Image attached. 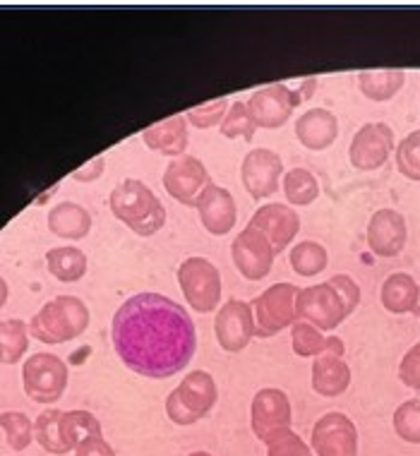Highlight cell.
<instances>
[{"label": "cell", "instance_id": "14", "mask_svg": "<svg viewBox=\"0 0 420 456\" xmlns=\"http://www.w3.org/2000/svg\"><path fill=\"white\" fill-rule=\"evenodd\" d=\"M240 181L253 200H267L277 192L279 183L284 181V161L277 151L267 147L250 150L240 166Z\"/></svg>", "mask_w": 420, "mask_h": 456}, {"label": "cell", "instance_id": "10", "mask_svg": "<svg viewBox=\"0 0 420 456\" xmlns=\"http://www.w3.org/2000/svg\"><path fill=\"white\" fill-rule=\"evenodd\" d=\"M295 315L303 322H310L312 327H318L319 331H332L349 317V313H346V305H343L339 293L334 291L329 281H325L312 283L308 289L298 291Z\"/></svg>", "mask_w": 420, "mask_h": 456}, {"label": "cell", "instance_id": "26", "mask_svg": "<svg viewBox=\"0 0 420 456\" xmlns=\"http://www.w3.org/2000/svg\"><path fill=\"white\" fill-rule=\"evenodd\" d=\"M46 267L58 281L75 283L87 274V255L75 245L53 248L46 252Z\"/></svg>", "mask_w": 420, "mask_h": 456}, {"label": "cell", "instance_id": "29", "mask_svg": "<svg viewBox=\"0 0 420 456\" xmlns=\"http://www.w3.org/2000/svg\"><path fill=\"white\" fill-rule=\"evenodd\" d=\"M291 267L298 276H318L327 269L329 252L318 240H301L291 248Z\"/></svg>", "mask_w": 420, "mask_h": 456}, {"label": "cell", "instance_id": "7", "mask_svg": "<svg viewBox=\"0 0 420 456\" xmlns=\"http://www.w3.org/2000/svg\"><path fill=\"white\" fill-rule=\"evenodd\" d=\"M298 291L301 289L295 283H271L267 291H262L253 300L254 324H257L254 337H274L298 322V315H295Z\"/></svg>", "mask_w": 420, "mask_h": 456}, {"label": "cell", "instance_id": "2", "mask_svg": "<svg viewBox=\"0 0 420 456\" xmlns=\"http://www.w3.org/2000/svg\"><path fill=\"white\" fill-rule=\"evenodd\" d=\"M109 207L116 219L142 238L159 233L166 224V207L161 205V200L147 183L137 178H125L116 185L109 197Z\"/></svg>", "mask_w": 420, "mask_h": 456}, {"label": "cell", "instance_id": "35", "mask_svg": "<svg viewBox=\"0 0 420 456\" xmlns=\"http://www.w3.org/2000/svg\"><path fill=\"white\" fill-rule=\"evenodd\" d=\"M394 433L408 444H420V399H408L394 411Z\"/></svg>", "mask_w": 420, "mask_h": 456}, {"label": "cell", "instance_id": "5", "mask_svg": "<svg viewBox=\"0 0 420 456\" xmlns=\"http://www.w3.org/2000/svg\"><path fill=\"white\" fill-rule=\"evenodd\" d=\"M219 387L206 370L188 372L181 385L166 396V413L175 425H195L212 413Z\"/></svg>", "mask_w": 420, "mask_h": 456}, {"label": "cell", "instance_id": "12", "mask_svg": "<svg viewBox=\"0 0 420 456\" xmlns=\"http://www.w3.org/2000/svg\"><path fill=\"white\" fill-rule=\"evenodd\" d=\"M310 447L315 456H358L356 423L341 411H329L312 428Z\"/></svg>", "mask_w": 420, "mask_h": 456}, {"label": "cell", "instance_id": "23", "mask_svg": "<svg viewBox=\"0 0 420 456\" xmlns=\"http://www.w3.org/2000/svg\"><path fill=\"white\" fill-rule=\"evenodd\" d=\"M51 233L65 240H80L92 231V214L77 202H61L48 212Z\"/></svg>", "mask_w": 420, "mask_h": 456}, {"label": "cell", "instance_id": "9", "mask_svg": "<svg viewBox=\"0 0 420 456\" xmlns=\"http://www.w3.org/2000/svg\"><path fill=\"white\" fill-rule=\"evenodd\" d=\"M22 387L32 402H58L68 387V365L53 354H34L22 365Z\"/></svg>", "mask_w": 420, "mask_h": 456}, {"label": "cell", "instance_id": "8", "mask_svg": "<svg viewBox=\"0 0 420 456\" xmlns=\"http://www.w3.org/2000/svg\"><path fill=\"white\" fill-rule=\"evenodd\" d=\"M291 423H294V409L284 389L264 387L254 394L250 403V428L257 440L270 444L279 435L288 433Z\"/></svg>", "mask_w": 420, "mask_h": 456}, {"label": "cell", "instance_id": "42", "mask_svg": "<svg viewBox=\"0 0 420 456\" xmlns=\"http://www.w3.org/2000/svg\"><path fill=\"white\" fill-rule=\"evenodd\" d=\"M103 166H106V159L103 157H96L92 161L77 168L75 174H72V181H80V183H94L96 178H101L103 174Z\"/></svg>", "mask_w": 420, "mask_h": 456}, {"label": "cell", "instance_id": "3", "mask_svg": "<svg viewBox=\"0 0 420 456\" xmlns=\"http://www.w3.org/2000/svg\"><path fill=\"white\" fill-rule=\"evenodd\" d=\"M89 327V307L77 296H58L48 300L29 320V334L44 344H65Z\"/></svg>", "mask_w": 420, "mask_h": 456}, {"label": "cell", "instance_id": "40", "mask_svg": "<svg viewBox=\"0 0 420 456\" xmlns=\"http://www.w3.org/2000/svg\"><path fill=\"white\" fill-rule=\"evenodd\" d=\"M399 379L411 389L420 392V344L408 348L404 355V361L399 365Z\"/></svg>", "mask_w": 420, "mask_h": 456}, {"label": "cell", "instance_id": "15", "mask_svg": "<svg viewBox=\"0 0 420 456\" xmlns=\"http://www.w3.org/2000/svg\"><path fill=\"white\" fill-rule=\"evenodd\" d=\"M394 150V130L387 123H365L351 140L349 161L358 171H377Z\"/></svg>", "mask_w": 420, "mask_h": 456}, {"label": "cell", "instance_id": "6", "mask_svg": "<svg viewBox=\"0 0 420 456\" xmlns=\"http://www.w3.org/2000/svg\"><path fill=\"white\" fill-rule=\"evenodd\" d=\"M178 283L185 300L199 315L214 313L222 303V272L206 257H188L178 267Z\"/></svg>", "mask_w": 420, "mask_h": 456}, {"label": "cell", "instance_id": "27", "mask_svg": "<svg viewBox=\"0 0 420 456\" xmlns=\"http://www.w3.org/2000/svg\"><path fill=\"white\" fill-rule=\"evenodd\" d=\"M61 433H63V440L68 447L77 449L82 442L92 440V437H101V423L89 411H63Z\"/></svg>", "mask_w": 420, "mask_h": 456}, {"label": "cell", "instance_id": "32", "mask_svg": "<svg viewBox=\"0 0 420 456\" xmlns=\"http://www.w3.org/2000/svg\"><path fill=\"white\" fill-rule=\"evenodd\" d=\"M291 346H294V354L301 355V358H318V355L325 354L327 337L318 327L298 320L291 327Z\"/></svg>", "mask_w": 420, "mask_h": 456}, {"label": "cell", "instance_id": "30", "mask_svg": "<svg viewBox=\"0 0 420 456\" xmlns=\"http://www.w3.org/2000/svg\"><path fill=\"white\" fill-rule=\"evenodd\" d=\"M29 348V327L22 320H0V362L22 361Z\"/></svg>", "mask_w": 420, "mask_h": 456}, {"label": "cell", "instance_id": "36", "mask_svg": "<svg viewBox=\"0 0 420 456\" xmlns=\"http://www.w3.org/2000/svg\"><path fill=\"white\" fill-rule=\"evenodd\" d=\"M397 168L404 178L420 183V130H413L399 142Z\"/></svg>", "mask_w": 420, "mask_h": 456}, {"label": "cell", "instance_id": "39", "mask_svg": "<svg viewBox=\"0 0 420 456\" xmlns=\"http://www.w3.org/2000/svg\"><path fill=\"white\" fill-rule=\"evenodd\" d=\"M329 286H332L334 291L339 293L341 300H343V305H346V313H353L360 303V286H358L349 274H334L329 279Z\"/></svg>", "mask_w": 420, "mask_h": 456}, {"label": "cell", "instance_id": "4", "mask_svg": "<svg viewBox=\"0 0 420 456\" xmlns=\"http://www.w3.org/2000/svg\"><path fill=\"white\" fill-rule=\"evenodd\" d=\"M318 87V77L303 79L301 89H288L286 85H267L253 92V96L247 99V110L253 116L254 126L264 127V130H279L284 127L291 118L295 106H301L308 96L315 94Z\"/></svg>", "mask_w": 420, "mask_h": 456}, {"label": "cell", "instance_id": "44", "mask_svg": "<svg viewBox=\"0 0 420 456\" xmlns=\"http://www.w3.org/2000/svg\"><path fill=\"white\" fill-rule=\"evenodd\" d=\"M8 293H10L8 281H5V279L0 276V307H3V305H5V303H8Z\"/></svg>", "mask_w": 420, "mask_h": 456}, {"label": "cell", "instance_id": "45", "mask_svg": "<svg viewBox=\"0 0 420 456\" xmlns=\"http://www.w3.org/2000/svg\"><path fill=\"white\" fill-rule=\"evenodd\" d=\"M413 315L420 317V286H418V296H416V305H413Z\"/></svg>", "mask_w": 420, "mask_h": 456}, {"label": "cell", "instance_id": "34", "mask_svg": "<svg viewBox=\"0 0 420 456\" xmlns=\"http://www.w3.org/2000/svg\"><path fill=\"white\" fill-rule=\"evenodd\" d=\"M0 428L5 430L8 444L15 452H24L34 440V423L32 418L20 411H5L0 413Z\"/></svg>", "mask_w": 420, "mask_h": 456}, {"label": "cell", "instance_id": "1", "mask_svg": "<svg viewBox=\"0 0 420 456\" xmlns=\"http://www.w3.org/2000/svg\"><path fill=\"white\" fill-rule=\"evenodd\" d=\"M113 348L125 368L149 379L174 378L198 351L190 313L161 293H137L116 310Z\"/></svg>", "mask_w": 420, "mask_h": 456}, {"label": "cell", "instance_id": "18", "mask_svg": "<svg viewBox=\"0 0 420 456\" xmlns=\"http://www.w3.org/2000/svg\"><path fill=\"white\" fill-rule=\"evenodd\" d=\"M195 209H198L199 221L206 228V233H212V236H226L238 221L236 200L229 190L216 185L214 181L202 190V195L195 202Z\"/></svg>", "mask_w": 420, "mask_h": 456}, {"label": "cell", "instance_id": "46", "mask_svg": "<svg viewBox=\"0 0 420 456\" xmlns=\"http://www.w3.org/2000/svg\"><path fill=\"white\" fill-rule=\"evenodd\" d=\"M188 456H212V454H209V452H192V454Z\"/></svg>", "mask_w": 420, "mask_h": 456}, {"label": "cell", "instance_id": "24", "mask_svg": "<svg viewBox=\"0 0 420 456\" xmlns=\"http://www.w3.org/2000/svg\"><path fill=\"white\" fill-rule=\"evenodd\" d=\"M416 296H418V283H416V279L411 274H406V272H394V274H389L384 279V283H382V305L389 313H394V315L413 313Z\"/></svg>", "mask_w": 420, "mask_h": 456}, {"label": "cell", "instance_id": "41", "mask_svg": "<svg viewBox=\"0 0 420 456\" xmlns=\"http://www.w3.org/2000/svg\"><path fill=\"white\" fill-rule=\"evenodd\" d=\"M75 456H116V452L103 437H92L75 449Z\"/></svg>", "mask_w": 420, "mask_h": 456}, {"label": "cell", "instance_id": "25", "mask_svg": "<svg viewBox=\"0 0 420 456\" xmlns=\"http://www.w3.org/2000/svg\"><path fill=\"white\" fill-rule=\"evenodd\" d=\"M406 85V70L389 68V70H365L358 75V87L370 102H389L401 92Z\"/></svg>", "mask_w": 420, "mask_h": 456}, {"label": "cell", "instance_id": "11", "mask_svg": "<svg viewBox=\"0 0 420 456\" xmlns=\"http://www.w3.org/2000/svg\"><path fill=\"white\" fill-rule=\"evenodd\" d=\"M230 257L243 279L247 281H262L274 267L277 250L267 240V236L253 226H246L230 243Z\"/></svg>", "mask_w": 420, "mask_h": 456}, {"label": "cell", "instance_id": "19", "mask_svg": "<svg viewBox=\"0 0 420 456\" xmlns=\"http://www.w3.org/2000/svg\"><path fill=\"white\" fill-rule=\"evenodd\" d=\"M247 226L262 231L267 240L274 245V250L284 252L301 231V216L294 207L284 205V202H271V205H262L253 214Z\"/></svg>", "mask_w": 420, "mask_h": 456}, {"label": "cell", "instance_id": "28", "mask_svg": "<svg viewBox=\"0 0 420 456\" xmlns=\"http://www.w3.org/2000/svg\"><path fill=\"white\" fill-rule=\"evenodd\" d=\"M281 188L291 207H308L319 197V181L308 168H291L284 174Z\"/></svg>", "mask_w": 420, "mask_h": 456}, {"label": "cell", "instance_id": "17", "mask_svg": "<svg viewBox=\"0 0 420 456\" xmlns=\"http://www.w3.org/2000/svg\"><path fill=\"white\" fill-rule=\"evenodd\" d=\"M408 226L397 209H377L368 221V248L377 257H397L406 248Z\"/></svg>", "mask_w": 420, "mask_h": 456}, {"label": "cell", "instance_id": "43", "mask_svg": "<svg viewBox=\"0 0 420 456\" xmlns=\"http://www.w3.org/2000/svg\"><path fill=\"white\" fill-rule=\"evenodd\" d=\"M343 341H341L339 337H327V348H325V354H334V355H341L343 358Z\"/></svg>", "mask_w": 420, "mask_h": 456}, {"label": "cell", "instance_id": "38", "mask_svg": "<svg viewBox=\"0 0 420 456\" xmlns=\"http://www.w3.org/2000/svg\"><path fill=\"white\" fill-rule=\"evenodd\" d=\"M267 456H315L312 449L301 435H295L294 430L279 435L277 440H271L267 444Z\"/></svg>", "mask_w": 420, "mask_h": 456}, {"label": "cell", "instance_id": "21", "mask_svg": "<svg viewBox=\"0 0 420 456\" xmlns=\"http://www.w3.org/2000/svg\"><path fill=\"white\" fill-rule=\"evenodd\" d=\"M144 144L157 154L164 157H182L190 142V130H188V118L185 116H171V118L154 123L142 133Z\"/></svg>", "mask_w": 420, "mask_h": 456}, {"label": "cell", "instance_id": "20", "mask_svg": "<svg viewBox=\"0 0 420 456\" xmlns=\"http://www.w3.org/2000/svg\"><path fill=\"white\" fill-rule=\"evenodd\" d=\"M295 137L310 151L332 147L339 137V118L327 109H310L295 120Z\"/></svg>", "mask_w": 420, "mask_h": 456}, {"label": "cell", "instance_id": "31", "mask_svg": "<svg viewBox=\"0 0 420 456\" xmlns=\"http://www.w3.org/2000/svg\"><path fill=\"white\" fill-rule=\"evenodd\" d=\"M61 416H63V411L48 409L44 411V413L36 418V423H34V440L39 442L48 454L56 456H63L68 454V452H72V449L65 444L63 433H61Z\"/></svg>", "mask_w": 420, "mask_h": 456}, {"label": "cell", "instance_id": "33", "mask_svg": "<svg viewBox=\"0 0 420 456\" xmlns=\"http://www.w3.org/2000/svg\"><path fill=\"white\" fill-rule=\"evenodd\" d=\"M219 133L229 140H236V137H243V140L253 142L254 133H257V126H254L253 116L247 110L246 102H233L226 110V118L222 120L219 126Z\"/></svg>", "mask_w": 420, "mask_h": 456}, {"label": "cell", "instance_id": "13", "mask_svg": "<svg viewBox=\"0 0 420 456\" xmlns=\"http://www.w3.org/2000/svg\"><path fill=\"white\" fill-rule=\"evenodd\" d=\"M254 315L253 305L246 300L230 298L229 303H223L219 307V313L214 317V334L219 346L229 354H240L250 346V341L254 337Z\"/></svg>", "mask_w": 420, "mask_h": 456}, {"label": "cell", "instance_id": "22", "mask_svg": "<svg viewBox=\"0 0 420 456\" xmlns=\"http://www.w3.org/2000/svg\"><path fill=\"white\" fill-rule=\"evenodd\" d=\"M312 389L319 396L334 399L351 387V368L341 355L322 354L312 361Z\"/></svg>", "mask_w": 420, "mask_h": 456}, {"label": "cell", "instance_id": "37", "mask_svg": "<svg viewBox=\"0 0 420 456\" xmlns=\"http://www.w3.org/2000/svg\"><path fill=\"white\" fill-rule=\"evenodd\" d=\"M229 99L222 96V99H214V102H206L202 106H195L185 113V118L190 126H195L198 130H209V127L222 126V120L226 118V110H229Z\"/></svg>", "mask_w": 420, "mask_h": 456}, {"label": "cell", "instance_id": "16", "mask_svg": "<svg viewBox=\"0 0 420 456\" xmlns=\"http://www.w3.org/2000/svg\"><path fill=\"white\" fill-rule=\"evenodd\" d=\"M212 183L206 166L192 154H182V157L171 159V164L164 171V188L175 202L185 207H195L198 197L202 190Z\"/></svg>", "mask_w": 420, "mask_h": 456}]
</instances>
